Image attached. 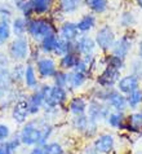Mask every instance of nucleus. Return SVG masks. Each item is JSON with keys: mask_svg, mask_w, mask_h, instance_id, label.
<instances>
[{"mask_svg": "<svg viewBox=\"0 0 142 154\" xmlns=\"http://www.w3.org/2000/svg\"><path fill=\"white\" fill-rule=\"evenodd\" d=\"M125 130L133 134H142V117L140 112H134L127 117Z\"/></svg>", "mask_w": 142, "mask_h": 154, "instance_id": "21", "label": "nucleus"}, {"mask_svg": "<svg viewBox=\"0 0 142 154\" xmlns=\"http://www.w3.org/2000/svg\"><path fill=\"white\" fill-rule=\"evenodd\" d=\"M140 88V79L137 78L136 75L133 74H128V75H124L119 79L118 84H116V89L123 93L124 96H128L129 93L137 91Z\"/></svg>", "mask_w": 142, "mask_h": 154, "instance_id": "11", "label": "nucleus"}, {"mask_svg": "<svg viewBox=\"0 0 142 154\" xmlns=\"http://www.w3.org/2000/svg\"><path fill=\"white\" fill-rule=\"evenodd\" d=\"M45 118H35L25 123L20 131L22 145L26 146H39L41 139V127L45 123Z\"/></svg>", "mask_w": 142, "mask_h": 154, "instance_id": "2", "label": "nucleus"}, {"mask_svg": "<svg viewBox=\"0 0 142 154\" xmlns=\"http://www.w3.org/2000/svg\"><path fill=\"white\" fill-rule=\"evenodd\" d=\"M70 52H75L74 43L68 42L66 39H62V38H59L58 43H57V47H56V49L53 52V56H56L57 58H61L62 56H65V54H67Z\"/></svg>", "mask_w": 142, "mask_h": 154, "instance_id": "26", "label": "nucleus"}, {"mask_svg": "<svg viewBox=\"0 0 142 154\" xmlns=\"http://www.w3.org/2000/svg\"><path fill=\"white\" fill-rule=\"evenodd\" d=\"M76 26L80 34H87L96 26V17H94V14H90V13L84 14L76 22Z\"/></svg>", "mask_w": 142, "mask_h": 154, "instance_id": "25", "label": "nucleus"}, {"mask_svg": "<svg viewBox=\"0 0 142 154\" xmlns=\"http://www.w3.org/2000/svg\"><path fill=\"white\" fill-rule=\"evenodd\" d=\"M115 32L114 30L110 26H102L98 31L96 32V36H94V42H96V45L103 52H107V51H111L114 43H115Z\"/></svg>", "mask_w": 142, "mask_h": 154, "instance_id": "6", "label": "nucleus"}, {"mask_svg": "<svg viewBox=\"0 0 142 154\" xmlns=\"http://www.w3.org/2000/svg\"><path fill=\"white\" fill-rule=\"evenodd\" d=\"M110 113H111V109L109 106H107L105 102L98 101L96 98H93V100L88 104L87 115H88L90 122L100 123L101 121H103V119H106L109 117Z\"/></svg>", "mask_w": 142, "mask_h": 154, "instance_id": "5", "label": "nucleus"}, {"mask_svg": "<svg viewBox=\"0 0 142 154\" xmlns=\"http://www.w3.org/2000/svg\"><path fill=\"white\" fill-rule=\"evenodd\" d=\"M29 154H44V149L43 146H34Z\"/></svg>", "mask_w": 142, "mask_h": 154, "instance_id": "43", "label": "nucleus"}, {"mask_svg": "<svg viewBox=\"0 0 142 154\" xmlns=\"http://www.w3.org/2000/svg\"><path fill=\"white\" fill-rule=\"evenodd\" d=\"M25 69H26V65L23 63H16L14 66L11 69V80L12 83H21L23 82V76H25Z\"/></svg>", "mask_w": 142, "mask_h": 154, "instance_id": "30", "label": "nucleus"}, {"mask_svg": "<svg viewBox=\"0 0 142 154\" xmlns=\"http://www.w3.org/2000/svg\"><path fill=\"white\" fill-rule=\"evenodd\" d=\"M57 8L63 14H68L79 9L81 0H57Z\"/></svg>", "mask_w": 142, "mask_h": 154, "instance_id": "27", "label": "nucleus"}, {"mask_svg": "<svg viewBox=\"0 0 142 154\" xmlns=\"http://www.w3.org/2000/svg\"><path fill=\"white\" fill-rule=\"evenodd\" d=\"M0 47H2V43H0Z\"/></svg>", "mask_w": 142, "mask_h": 154, "instance_id": "48", "label": "nucleus"}, {"mask_svg": "<svg viewBox=\"0 0 142 154\" xmlns=\"http://www.w3.org/2000/svg\"><path fill=\"white\" fill-rule=\"evenodd\" d=\"M9 2H16V0H9Z\"/></svg>", "mask_w": 142, "mask_h": 154, "instance_id": "47", "label": "nucleus"}, {"mask_svg": "<svg viewBox=\"0 0 142 154\" xmlns=\"http://www.w3.org/2000/svg\"><path fill=\"white\" fill-rule=\"evenodd\" d=\"M127 102H128V109L136 110L138 106L142 104V89L138 88L137 91L129 93L127 96Z\"/></svg>", "mask_w": 142, "mask_h": 154, "instance_id": "32", "label": "nucleus"}, {"mask_svg": "<svg viewBox=\"0 0 142 154\" xmlns=\"http://www.w3.org/2000/svg\"><path fill=\"white\" fill-rule=\"evenodd\" d=\"M35 16H49L54 9V0H32Z\"/></svg>", "mask_w": 142, "mask_h": 154, "instance_id": "22", "label": "nucleus"}, {"mask_svg": "<svg viewBox=\"0 0 142 154\" xmlns=\"http://www.w3.org/2000/svg\"><path fill=\"white\" fill-rule=\"evenodd\" d=\"M13 4H14L16 9L21 13V16H23L25 18H31L35 16L32 0H16V2H13Z\"/></svg>", "mask_w": 142, "mask_h": 154, "instance_id": "24", "label": "nucleus"}, {"mask_svg": "<svg viewBox=\"0 0 142 154\" xmlns=\"http://www.w3.org/2000/svg\"><path fill=\"white\" fill-rule=\"evenodd\" d=\"M52 34H58V26L49 16H34L27 18V38L36 44L45 36Z\"/></svg>", "mask_w": 142, "mask_h": 154, "instance_id": "1", "label": "nucleus"}, {"mask_svg": "<svg viewBox=\"0 0 142 154\" xmlns=\"http://www.w3.org/2000/svg\"><path fill=\"white\" fill-rule=\"evenodd\" d=\"M105 62H106V66H110L119 71H122L124 69V66H125L124 58L118 57L115 54H107V56H105Z\"/></svg>", "mask_w": 142, "mask_h": 154, "instance_id": "33", "label": "nucleus"}, {"mask_svg": "<svg viewBox=\"0 0 142 154\" xmlns=\"http://www.w3.org/2000/svg\"><path fill=\"white\" fill-rule=\"evenodd\" d=\"M44 154H65V149L63 146L57 141H50V143H47L44 146Z\"/></svg>", "mask_w": 142, "mask_h": 154, "instance_id": "35", "label": "nucleus"}, {"mask_svg": "<svg viewBox=\"0 0 142 154\" xmlns=\"http://www.w3.org/2000/svg\"><path fill=\"white\" fill-rule=\"evenodd\" d=\"M122 78L120 71L113 69L110 66H106L97 76V84L101 88H114V85L118 84L119 79Z\"/></svg>", "mask_w": 142, "mask_h": 154, "instance_id": "8", "label": "nucleus"}, {"mask_svg": "<svg viewBox=\"0 0 142 154\" xmlns=\"http://www.w3.org/2000/svg\"><path fill=\"white\" fill-rule=\"evenodd\" d=\"M8 145H9L11 150L14 153L20 149V146L22 145V141H21V137H20V134L18 135H14V136H11V139L7 141Z\"/></svg>", "mask_w": 142, "mask_h": 154, "instance_id": "39", "label": "nucleus"}, {"mask_svg": "<svg viewBox=\"0 0 142 154\" xmlns=\"http://www.w3.org/2000/svg\"><path fill=\"white\" fill-rule=\"evenodd\" d=\"M12 119L13 122L17 123V125H25V123L29 122V117L30 114V109H29V104L26 98H21V100H17L12 106Z\"/></svg>", "mask_w": 142, "mask_h": 154, "instance_id": "7", "label": "nucleus"}, {"mask_svg": "<svg viewBox=\"0 0 142 154\" xmlns=\"http://www.w3.org/2000/svg\"><path fill=\"white\" fill-rule=\"evenodd\" d=\"M80 60H81L80 54H77L76 52H70L62 56L61 58H58V69L63 71H71L76 67Z\"/></svg>", "mask_w": 142, "mask_h": 154, "instance_id": "17", "label": "nucleus"}, {"mask_svg": "<svg viewBox=\"0 0 142 154\" xmlns=\"http://www.w3.org/2000/svg\"><path fill=\"white\" fill-rule=\"evenodd\" d=\"M71 126L74 130L79 131L80 134L84 135V132L87 131V128L89 126V118L87 114H83V115H75L71 121Z\"/></svg>", "mask_w": 142, "mask_h": 154, "instance_id": "28", "label": "nucleus"}, {"mask_svg": "<svg viewBox=\"0 0 142 154\" xmlns=\"http://www.w3.org/2000/svg\"><path fill=\"white\" fill-rule=\"evenodd\" d=\"M81 34L79 32L76 26V22H71V21H63V22L58 26V36L62 39H66L71 43H75Z\"/></svg>", "mask_w": 142, "mask_h": 154, "instance_id": "13", "label": "nucleus"}, {"mask_svg": "<svg viewBox=\"0 0 142 154\" xmlns=\"http://www.w3.org/2000/svg\"><path fill=\"white\" fill-rule=\"evenodd\" d=\"M132 74L136 75L138 79H142V61L141 60H138V61H133Z\"/></svg>", "mask_w": 142, "mask_h": 154, "instance_id": "41", "label": "nucleus"}, {"mask_svg": "<svg viewBox=\"0 0 142 154\" xmlns=\"http://www.w3.org/2000/svg\"><path fill=\"white\" fill-rule=\"evenodd\" d=\"M31 43L27 36H21V38H13L8 43L7 48V56L9 57L11 61L18 63L27 61L30 52H31Z\"/></svg>", "mask_w": 142, "mask_h": 154, "instance_id": "3", "label": "nucleus"}, {"mask_svg": "<svg viewBox=\"0 0 142 154\" xmlns=\"http://www.w3.org/2000/svg\"><path fill=\"white\" fill-rule=\"evenodd\" d=\"M138 54H140V60L142 61V40L140 42V44H138Z\"/></svg>", "mask_w": 142, "mask_h": 154, "instance_id": "44", "label": "nucleus"}, {"mask_svg": "<svg viewBox=\"0 0 142 154\" xmlns=\"http://www.w3.org/2000/svg\"><path fill=\"white\" fill-rule=\"evenodd\" d=\"M0 20L12 22L13 20V8L9 4H0Z\"/></svg>", "mask_w": 142, "mask_h": 154, "instance_id": "37", "label": "nucleus"}, {"mask_svg": "<svg viewBox=\"0 0 142 154\" xmlns=\"http://www.w3.org/2000/svg\"><path fill=\"white\" fill-rule=\"evenodd\" d=\"M23 84H25L26 89H31V91H35V89L40 87V84H39V76H38V72H36L34 63L26 62Z\"/></svg>", "mask_w": 142, "mask_h": 154, "instance_id": "14", "label": "nucleus"}, {"mask_svg": "<svg viewBox=\"0 0 142 154\" xmlns=\"http://www.w3.org/2000/svg\"><path fill=\"white\" fill-rule=\"evenodd\" d=\"M58 39H59L58 34H52V35H48L44 39H41V42L38 44V47L40 48L41 53L44 56H49V54H53L56 47H57Z\"/></svg>", "mask_w": 142, "mask_h": 154, "instance_id": "20", "label": "nucleus"}, {"mask_svg": "<svg viewBox=\"0 0 142 154\" xmlns=\"http://www.w3.org/2000/svg\"><path fill=\"white\" fill-rule=\"evenodd\" d=\"M75 52L77 54H80V57H85V56H90V54H94V51H96L97 45L96 42H94L93 38H90L89 35H85V34H81L75 43Z\"/></svg>", "mask_w": 142, "mask_h": 154, "instance_id": "10", "label": "nucleus"}, {"mask_svg": "<svg viewBox=\"0 0 142 154\" xmlns=\"http://www.w3.org/2000/svg\"><path fill=\"white\" fill-rule=\"evenodd\" d=\"M136 3H137V5H138L142 9V0H136Z\"/></svg>", "mask_w": 142, "mask_h": 154, "instance_id": "45", "label": "nucleus"}, {"mask_svg": "<svg viewBox=\"0 0 142 154\" xmlns=\"http://www.w3.org/2000/svg\"><path fill=\"white\" fill-rule=\"evenodd\" d=\"M67 71H63L61 69H58L57 72L54 74V76L52 78L53 80V85H57V87H62L67 89Z\"/></svg>", "mask_w": 142, "mask_h": 154, "instance_id": "34", "label": "nucleus"}, {"mask_svg": "<svg viewBox=\"0 0 142 154\" xmlns=\"http://www.w3.org/2000/svg\"><path fill=\"white\" fill-rule=\"evenodd\" d=\"M119 22H120V26L123 27H132L136 23V17L132 12H123L119 18Z\"/></svg>", "mask_w": 142, "mask_h": 154, "instance_id": "36", "label": "nucleus"}, {"mask_svg": "<svg viewBox=\"0 0 142 154\" xmlns=\"http://www.w3.org/2000/svg\"><path fill=\"white\" fill-rule=\"evenodd\" d=\"M35 69L38 72L39 79L41 80H48L54 76V74L58 70V63L52 56H43L38 60L35 63Z\"/></svg>", "mask_w": 142, "mask_h": 154, "instance_id": "4", "label": "nucleus"}, {"mask_svg": "<svg viewBox=\"0 0 142 154\" xmlns=\"http://www.w3.org/2000/svg\"><path fill=\"white\" fill-rule=\"evenodd\" d=\"M12 136V131L11 127L5 125V123H0V143H4V141H8Z\"/></svg>", "mask_w": 142, "mask_h": 154, "instance_id": "38", "label": "nucleus"}, {"mask_svg": "<svg viewBox=\"0 0 142 154\" xmlns=\"http://www.w3.org/2000/svg\"><path fill=\"white\" fill-rule=\"evenodd\" d=\"M0 154H13V152L11 150V148H9V145H8L7 141L0 143Z\"/></svg>", "mask_w": 142, "mask_h": 154, "instance_id": "42", "label": "nucleus"}, {"mask_svg": "<svg viewBox=\"0 0 142 154\" xmlns=\"http://www.w3.org/2000/svg\"><path fill=\"white\" fill-rule=\"evenodd\" d=\"M125 121L127 117L122 112H111L106 118L107 125L115 130H125Z\"/></svg>", "mask_w": 142, "mask_h": 154, "instance_id": "23", "label": "nucleus"}, {"mask_svg": "<svg viewBox=\"0 0 142 154\" xmlns=\"http://www.w3.org/2000/svg\"><path fill=\"white\" fill-rule=\"evenodd\" d=\"M12 26H11V22L8 21H2L0 20V43L5 44V43L11 42L12 40Z\"/></svg>", "mask_w": 142, "mask_h": 154, "instance_id": "31", "label": "nucleus"}, {"mask_svg": "<svg viewBox=\"0 0 142 154\" xmlns=\"http://www.w3.org/2000/svg\"><path fill=\"white\" fill-rule=\"evenodd\" d=\"M88 110V102L85 101L84 97L81 96H75L71 97L68 101V112L72 115H83L87 113Z\"/></svg>", "mask_w": 142, "mask_h": 154, "instance_id": "18", "label": "nucleus"}, {"mask_svg": "<svg viewBox=\"0 0 142 154\" xmlns=\"http://www.w3.org/2000/svg\"><path fill=\"white\" fill-rule=\"evenodd\" d=\"M12 34L14 38H21V36H27V18L23 16H16L13 17L12 22Z\"/></svg>", "mask_w": 142, "mask_h": 154, "instance_id": "19", "label": "nucleus"}, {"mask_svg": "<svg viewBox=\"0 0 142 154\" xmlns=\"http://www.w3.org/2000/svg\"><path fill=\"white\" fill-rule=\"evenodd\" d=\"M67 72H68L67 74V89H70V91H75V89L81 88L88 79V74H84V72H80L76 70H71Z\"/></svg>", "mask_w": 142, "mask_h": 154, "instance_id": "16", "label": "nucleus"}, {"mask_svg": "<svg viewBox=\"0 0 142 154\" xmlns=\"http://www.w3.org/2000/svg\"><path fill=\"white\" fill-rule=\"evenodd\" d=\"M43 56V53H41V51H40V48H39L38 45H34L32 48H31V52H30V56H29V60H27V62H30V63H35L38 62V60L40 58Z\"/></svg>", "mask_w": 142, "mask_h": 154, "instance_id": "40", "label": "nucleus"}, {"mask_svg": "<svg viewBox=\"0 0 142 154\" xmlns=\"http://www.w3.org/2000/svg\"><path fill=\"white\" fill-rule=\"evenodd\" d=\"M26 100H27L30 114L31 115L39 114L43 110V108H44V96H43V93L40 92L39 88L32 91V93H30Z\"/></svg>", "mask_w": 142, "mask_h": 154, "instance_id": "15", "label": "nucleus"}, {"mask_svg": "<svg viewBox=\"0 0 142 154\" xmlns=\"http://www.w3.org/2000/svg\"><path fill=\"white\" fill-rule=\"evenodd\" d=\"M140 114H141V117H142V109L140 110Z\"/></svg>", "mask_w": 142, "mask_h": 154, "instance_id": "46", "label": "nucleus"}, {"mask_svg": "<svg viewBox=\"0 0 142 154\" xmlns=\"http://www.w3.org/2000/svg\"><path fill=\"white\" fill-rule=\"evenodd\" d=\"M85 5H87L93 13L102 14L105 13L107 7H109V2L107 0H84Z\"/></svg>", "mask_w": 142, "mask_h": 154, "instance_id": "29", "label": "nucleus"}, {"mask_svg": "<svg viewBox=\"0 0 142 154\" xmlns=\"http://www.w3.org/2000/svg\"><path fill=\"white\" fill-rule=\"evenodd\" d=\"M93 150L96 154H110L115 148V137L111 134H101L93 141Z\"/></svg>", "mask_w": 142, "mask_h": 154, "instance_id": "9", "label": "nucleus"}, {"mask_svg": "<svg viewBox=\"0 0 142 154\" xmlns=\"http://www.w3.org/2000/svg\"><path fill=\"white\" fill-rule=\"evenodd\" d=\"M132 36H129V34H124L122 38L115 40L113 48H111V54H115V56L125 60L129 51L132 49Z\"/></svg>", "mask_w": 142, "mask_h": 154, "instance_id": "12", "label": "nucleus"}]
</instances>
